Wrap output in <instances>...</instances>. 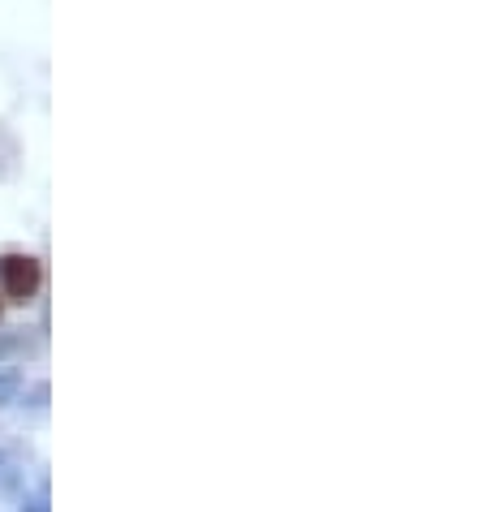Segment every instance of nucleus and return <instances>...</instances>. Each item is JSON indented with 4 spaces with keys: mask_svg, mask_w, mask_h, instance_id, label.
<instances>
[{
    "mask_svg": "<svg viewBox=\"0 0 482 512\" xmlns=\"http://www.w3.org/2000/svg\"><path fill=\"white\" fill-rule=\"evenodd\" d=\"M22 392V388H18ZM22 405H31V409H44L48 405V383H35L31 392H22Z\"/></svg>",
    "mask_w": 482,
    "mask_h": 512,
    "instance_id": "obj_5",
    "label": "nucleus"
},
{
    "mask_svg": "<svg viewBox=\"0 0 482 512\" xmlns=\"http://www.w3.org/2000/svg\"><path fill=\"white\" fill-rule=\"evenodd\" d=\"M39 289H44V263L35 254H22V250H9L0 254V293L18 306H31Z\"/></svg>",
    "mask_w": 482,
    "mask_h": 512,
    "instance_id": "obj_1",
    "label": "nucleus"
},
{
    "mask_svg": "<svg viewBox=\"0 0 482 512\" xmlns=\"http://www.w3.org/2000/svg\"><path fill=\"white\" fill-rule=\"evenodd\" d=\"M0 310H5V302H0Z\"/></svg>",
    "mask_w": 482,
    "mask_h": 512,
    "instance_id": "obj_7",
    "label": "nucleus"
},
{
    "mask_svg": "<svg viewBox=\"0 0 482 512\" xmlns=\"http://www.w3.org/2000/svg\"><path fill=\"white\" fill-rule=\"evenodd\" d=\"M26 349V336H18V332H0V362L9 358V353H22Z\"/></svg>",
    "mask_w": 482,
    "mask_h": 512,
    "instance_id": "obj_4",
    "label": "nucleus"
},
{
    "mask_svg": "<svg viewBox=\"0 0 482 512\" xmlns=\"http://www.w3.org/2000/svg\"><path fill=\"white\" fill-rule=\"evenodd\" d=\"M18 388H22V375L13 366H0V405H9L18 396Z\"/></svg>",
    "mask_w": 482,
    "mask_h": 512,
    "instance_id": "obj_3",
    "label": "nucleus"
},
{
    "mask_svg": "<svg viewBox=\"0 0 482 512\" xmlns=\"http://www.w3.org/2000/svg\"><path fill=\"white\" fill-rule=\"evenodd\" d=\"M18 168H22V142L5 121H0V181H13Z\"/></svg>",
    "mask_w": 482,
    "mask_h": 512,
    "instance_id": "obj_2",
    "label": "nucleus"
},
{
    "mask_svg": "<svg viewBox=\"0 0 482 512\" xmlns=\"http://www.w3.org/2000/svg\"><path fill=\"white\" fill-rule=\"evenodd\" d=\"M18 512H52V508H48V487L39 491V495H26Z\"/></svg>",
    "mask_w": 482,
    "mask_h": 512,
    "instance_id": "obj_6",
    "label": "nucleus"
}]
</instances>
